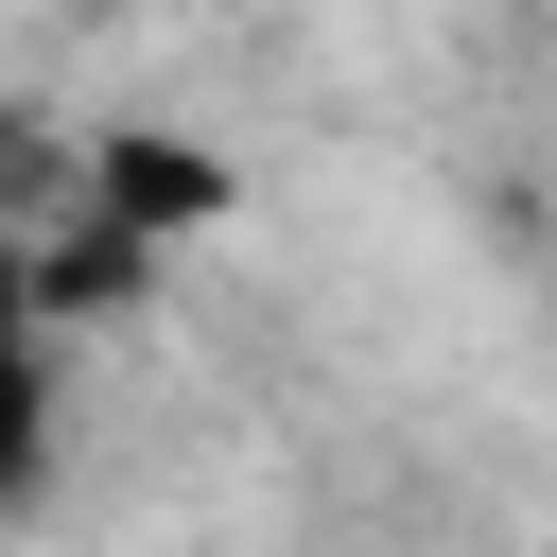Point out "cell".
Wrapping results in <instances>:
<instances>
[{
    "label": "cell",
    "mask_w": 557,
    "mask_h": 557,
    "mask_svg": "<svg viewBox=\"0 0 557 557\" xmlns=\"http://www.w3.org/2000/svg\"><path fill=\"white\" fill-rule=\"evenodd\" d=\"M35 487H52V278L35 244H0V540L35 522Z\"/></svg>",
    "instance_id": "obj_1"
},
{
    "label": "cell",
    "mask_w": 557,
    "mask_h": 557,
    "mask_svg": "<svg viewBox=\"0 0 557 557\" xmlns=\"http://www.w3.org/2000/svg\"><path fill=\"white\" fill-rule=\"evenodd\" d=\"M87 226L157 261L174 226H226V157H191V139H104V157H87Z\"/></svg>",
    "instance_id": "obj_2"
}]
</instances>
